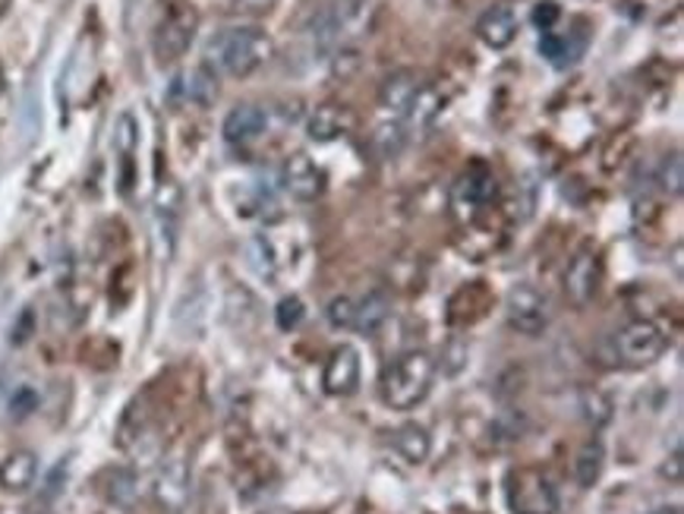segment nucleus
I'll list each match as a JSON object with an SVG mask.
<instances>
[{
  "mask_svg": "<svg viewBox=\"0 0 684 514\" xmlns=\"http://www.w3.org/2000/svg\"><path fill=\"white\" fill-rule=\"evenodd\" d=\"M275 57V39L262 25H236L218 32L209 45V67L246 79Z\"/></svg>",
  "mask_w": 684,
  "mask_h": 514,
  "instance_id": "f257e3e1",
  "label": "nucleus"
},
{
  "mask_svg": "<svg viewBox=\"0 0 684 514\" xmlns=\"http://www.w3.org/2000/svg\"><path fill=\"white\" fill-rule=\"evenodd\" d=\"M432 379L435 360L426 351H407L382 375V397L391 411H413L429 395Z\"/></svg>",
  "mask_w": 684,
  "mask_h": 514,
  "instance_id": "f03ea898",
  "label": "nucleus"
},
{
  "mask_svg": "<svg viewBox=\"0 0 684 514\" xmlns=\"http://www.w3.org/2000/svg\"><path fill=\"white\" fill-rule=\"evenodd\" d=\"M505 492H508V505L515 514H562L559 490L552 486V480L543 470H511L505 480Z\"/></svg>",
  "mask_w": 684,
  "mask_h": 514,
  "instance_id": "7ed1b4c3",
  "label": "nucleus"
},
{
  "mask_svg": "<svg viewBox=\"0 0 684 514\" xmlns=\"http://www.w3.org/2000/svg\"><path fill=\"white\" fill-rule=\"evenodd\" d=\"M196 29H199V17H196L192 3H187V0L167 3V10L162 13L158 25H155V39H152L155 57L162 64L180 61L189 51V45H192V39H196Z\"/></svg>",
  "mask_w": 684,
  "mask_h": 514,
  "instance_id": "20e7f679",
  "label": "nucleus"
},
{
  "mask_svg": "<svg viewBox=\"0 0 684 514\" xmlns=\"http://www.w3.org/2000/svg\"><path fill=\"white\" fill-rule=\"evenodd\" d=\"M496 193H498L496 174H493L486 164L479 162L471 164L467 171L457 174V181H454V187H451V211H454V218L464 221V225L476 221L483 211L493 206Z\"/></svg>",
  "mask_w": 684,
  "mask_h": 514,
  "instance_id": "39448f33",
  "label": "nucleus"
},
{
  "mask_svg": "<svg viewBox=\"0 0 684 514\" xmlns=\"http://www.w3.org/2000/svg\"><path fill=\"white\" fill-rule=\"evenodd\" d=\"M665 351V331L653 319H635L615 335V357L621 367L643 370Z\"/></svg>",
  "mask_w": 684,
  "mask_h": 514,
  "instance_id": "423d86ee",
  "label": "nucleus"
},
{
  "mask_svg": "<svg viewBox=\"0 0 684 514\" xmlns=\"http://www.w3.org/2000/svg\"><path fill=\"white\" fill-rule=\"evenodd\" d=\"M192 495V468L187 455L174 451L162 461V468L152 480V502L162 514H184Z\"/></svg>",
  "mask_w": 684,
  "mask_h": 514,
  "instance_id": "0eeeda50",
  "label": "nucleus"
},
{
  "mask_svg": "<svg viewBox=\"0 0 684 514\" xmlns=\"http://www.w3.org/2000/svg\"><path fill=\"white\" fill-rule=\"evenodd\" d=\"M505 313H508V326L520 331V335H527V338H540L545 328H549V322H552L549 300H545V294H540L533 284L511 287Z\"/></svg>",
  "mask_w": 684,
  "mask_h": 514,
  "instance_id": "6e6552de",
  "label": "nucleus"
},
{
  "mask_svg": "<svg viewBox=\"0 0 684 514\" xmlns=\"http://www.w3.org/2000/svg\"><path fill=\"white\" fill-rule=\"evenodd\" d=\"M599 284H603V259H599V253L593 247H581L567 262L565 278H562L567 304L574 306V309L591 306Z\"/></svg>",
  "mask_w": 684,
  "mask_h": 514,
  "instance_id": "1a4fd4ad",
  "label": "nucleus"
},
{
  "mask_svg": "<svg viewBox=\"0 0 684 514\" xmlns=\"http://www.w3.org/2000/svg\"><path fill=\"white\" fill-rule=\"evenodd\" d=\"M282 184L297 203H316L326 193V171L307 152H294L282 167Z\"/></svg>",
  "mask_w": 684,
  "mask_h": 514,
  "instance_id": "9d476101",
  "label": "nucleus"
},
{
  "mask_svg": "<svg viewBox=\"0 0 684 514\" xmlns=\"http://www.w3.org/2000/svg\"><path fill=\"white\" fill-rule=\"evenodd\" d=\"M423 86L426 83L413 70H395L391 76H385V83H382V89H378V105H382V111L407 120L410 108L417 105V98L423 92Z\"/></svg>",
  "mask_w": 684,
  "mask_h": 514,
  "instance_id": "9b49d317",
  "label": "nucleus"
},
{
  "mask_svg": "<svg viewBox=\"0 0 684 514\" xmlns=\"http://www.w3.org/2000/svg\"><path fill=\"white\" fill-rule=\"evenodd\" d=\"M322 389L334 397L354 395L360 389V353L351 345L334 348L322 370Z\"/></svg>",
  "mask_w": 684,
  "mask_h": 514,
  "instance_id": "f8f14e48",
  "label": "nucleus"
},
{
  "mask_svg": "<svg viewBox=\"0 0 684 514\" xmlns=\"http://www.w3.org/2000/svg\"><path fill=\"white\" fill-rule=\"evenodd\" d=\"M476 39L493 51H501L508 47L515 39H518V17L511 7L498 3V7H489L479 20H476Z\"/></svg>",
  "mask_w": 684,
  "mask_h": 514,
  "instance_id": "ddd939ff",
  "label": "nucleus"
},
{
  "mask_svg": "<svg viewBox=\"0 0 684 514\" xmlns=\"http://www.w3.org/2000/svg\"><path fill=\"white\" fill-rule=\"evenodd\" d=\"M307 130L312 142L341 140V136H347V133L354 130V111H351L347 105H334V101H329V105H322V108L312 111Z\"/></svg>",
  "mask_w": 684,
  "mask_h": 514,
  "instance_id": "4468645a",
  "label": "nucleus"
},
{
  "mask_svg": "<svg viewBox=\"0 0 684 514\" xmlns=\"http://www.w3.org/2000/svg\"><path fill=\"white\" fill-rule=\"evenodd\" d=\"M35 477H38L35 451L20 448V451L7 455V461L0 464V490L10 492V495H23L35 486Z\"/></svg>",
  "mask_w": 684,
  "mask_h": 514,
  "instance_id": "2eb2a0df",
  "label": "nucleus"
},
{
  "mask_svg": "<svg viewBox=\"0 0 684 514\" xmlns=\"http://www.w3.org/2000/svg\"><path fill=\"white\" fill-rule=\"evenodd\" d=\"M265 127H268V118H265L260 105H236L234 111L224 118L221 133L231 145H246V142L260 140Z\"/></svg>",
  "mask_w": 684,
  "mask_h": 514,
  "instance_id": "dca6fc26",
  "label": "nucleus"
},
{
  "mask_svg": "<svg viewBox=\"0 0 684 514\" xmlns=\"http://www.w3.org/2000/svg\"><path fill=\"white\" fill-rule=\"evenodd\" d=\"M177 218H180V189L167 181V184H162L158 193H155V225H158V234L165 240V256L174 253Z\"/></svg>",
  "mask_w": 684,
  "mask_h": 514,
  "instance_id": "f3484780",
  "label": "nucleus"
},
{
  "mask_svg": "<svg viewBox=\"0 0 684 514\" xmlns=\"http://www.w3.org/2000/svg\"><path fill=\"white\" fill-rule=\"evenodd\" d=\"M391 442H395V451L401 455L410 468H420V464H426V458H429V451H432L429 429L420 426V423H404V426H398V429H395V436H391Z\"/></svg>",
  "mask_w": 684,
  "mask_h": 514,
  "instance_id": "a211bd4d",
  "label": "nucleus"
},
{
  "mask_svg": "<svg viewBox=\"0 0 684 514\" xmlns=\"http://www.w3.org/2000/svg\"><path fill=\"white\" fill-rule=\"evenodd\" d=\"M177 83H180L184 98L192 101V105H199V108H212L214 98H218V73H214L209 64L189 70L187 76H180Z\"/></svg>",
  "mask_w": 684,
  "mask_h": 514,
  "instance_id": "6ab92c4d",
  "label": "nucleus"
},
{
  "mask_svg": "<svg viewBox=\"0 0 684 514\" xmlns=\"http://www.w3.org/2000/svg\"><path fill=\"white\" fill-rule=\"evenodd\" d=\"M104 492H108V502L123 508V512L136 508L142 492L140 473L133 468H114L108 473V486H104Z\"/></svg>",
  "mask_w": 684,
  "mask_h": 514,
  "instance_id": "aec40b11",
  "label": "nucleus"
},
{
  "mask_svg": "<svg viewBox=\"0 0 684 514\" xmlns=\"http://www.w3.org/2000/svg\"><path fill=\"white\" fill-rule=\"evenodd\" d=\"M388 297L385 291H369L366 297L356 300V316H354V331H363V335H376L378 328L385 326L388 319Z\"/></svg>",
  "mask_w": 684,
  "mask_h": 514,
  "instance_id": "412c9836",
  "label": "nucleus"
},
{
  "mask_svg": "<svg viewBox=\"0 0 684 514\" xmlns=\"http://www.w3.org/2000/svg\"><path fill=\"white\" fill-rule=\"evenodd\" d=\"M603 468H606V448L599 439H591L584 442V448L577 451V464H574V477L581 483V490H593L603 477Z\"/></svg>",
  "mask_w": 684,
  "mask_h": 514,
  "instance_id": "4be33fe9",
  "label": "nucleus"
},
{
  "mask_svg": "<svg viewBox=\"0 0 684 514\" xmlns=\"http://www.w3.org/2000/svg\"><path fill=\"white\" fill-rule=\"evenodd\" d=\"M540 51H543V57H549L555 67H567V64H574V61L581 57L584 45H574V42H571V35L543 32V39H540Z\"/></svg>",
  "mask_w": 684,
  "mask_h": 514,
  "instance_id": "5701e85b",
  "label": "nucleus"
},
{
  "mask_svg": "<svg viewBox=\"0 0 684 514\" xmlns=\"http://www.w3.org/2000/svg\"><path fill=\"white\" fill-rule=\"evenodd\" d=\"M250 262H253V269L260 272V278L265 281H275V272H278V265H275V253H272V247H268V240L265 237H256L253 243H250Z\"/></svg>",
  "mask_w": 684,
  "mask_h": 514,
  "instance_id": "b1692460",
  "label": "nucleus"
},
{
  "mask_svg": "<svg viewBox=\"0 0 684 514\" xmlns=\"http://www.w3.org/2000/svg\"><path fill=\"white\" fill-rule=\"evenodd\" d=\"M682 184H684L682 155L672 152V155H665V162L660 164V189L662 193H669V196H679V193H682Z\"/></svg>",
  "mask_w": 684,
  "mask_h": 514,
  "instance_id": "393cba45",
  "label": "nucleus"
},
{
  "mask_svg": "<svg viewBox=\"0 0 684 514\" xmlns=\"http://www.w3.org/2000/svg\"><path fill=\"white\" fill-rule=\"evenodd\" d=\"M7 407H10V417H13V420H25L32 411H38V392H35L32 385H20V389L10 395V404H7Z\"/></svg>",
  "mask_w": 684,
  "mask_h": 514,
  "instance_id": "a878e982",
  "label": "nucleus"
},
{
  "mask_svg": "<svg viewBox=\"0 0 684 514\" xmlns=\"http://www.w3.org/2000/svg\"><path fill=\"white\" fill-rule=\"evenodd\" d=\"M136 140H140V136H136V118H133V114H120L118 127H114V145H118V152L123 158L133 155Z\"/></svg>",
  "mask_w": 684,
  "mask_h": 514,
  "instance_id": "bb28decb",
  "label": "nucleus"
},
{
  "mask_svg": "<svg viewBox=\"0 0 684 514\" xmlns=\"http://www.w3.org/2000/svg\"><path fill=\"white\" fill-rule=\"evenodd\" d=\"M275 322L282 331H294L304 322V300L300 297H284L278 309H275Z\"/></svg>",
  "mask_w": 684,
  "mask_h": 514,
  "instance_id": "cd10ccee",
  "label": "nucleus"
},
{
  "mask_svg": "<svg viewBox=\"0 0 684 514\" xmlns=\"http://www.w3.org/2000/svg\"><path fill=\"white\" fill-rule=\"evenodd\" d=\"M329 322L334 328H354V316H356V300L354 297H334L326 309Z\"/></svg>",
  "mask_w": 684,
  "mask_h": 514,
  "instance_id": "c85d7f7f",
  "label": "nucleus"
},
{
  "mask_svg": "<svg viewBox=\"0 0 684 514\" xmlns=\"http://www.w3.org/2000/svg\"><path fill=\"white\" fill-rule=\"evenodd\" d=\"M467 357H471V348H467V341H461V338H451L449 348L442 353V370L449 375H457L464 367H467Z\"/></svg>",
  "mask_w": 684,
  "mask_h": 514,
  "instance_id": "c756f323",
  "label": "nucleus"
},
{
  "mask_svg": "<svg viewBox=\"0 0 684 514\" xmlns=\"http://www.w3.org/2000/svg\"><path fill=\"white\" fill-rule=\"evenodd\" d=\"M401 142H404L401 123H388V127H378L376 145H378V149H382V155H385V158H391V155H398V149H401Z\"/></svg>",
  "mask_w": 684,
  "mask_h": 514,
  "instance_id": "7c9ffc66",
  "label": "nucleus"
},
{
  "mask_svg": "<svg viewBox=\"0 0 684 514\" xmlns=\"http://www.w3.org/2000/svg\"><path fill=\"white\" fill-rule=\"evenodd\" d=\"M584 417H587L593 426H603V423L613 417V404H609L603 395L593 392V395L584 397Z\"/></svg>",
  "mask_w": 684,
  "mask_h": 514,
  "instance_id": "2f4dec72",
  "label": "nucleus"
},
{
  "mask_svg": "<svg viewBox=\"0 0 684 514\" xmlns=\"http://www.w3.org/2000/svg\"><path fill=\"white\" fill-rule=\"evenodd\" d=\"M559 17H562V10H559V3H555V0H540V3H537V10H533V23L540 25L543 32H552V25H555Z\"/></svg>",
  "mask_w": 684,
  "mask_h": 514,
  "instance_id": "473e14b6",
  "label": "nucleus"
},
{
  "mask_svg": "<svg viewBox=\"0 0 684 514\" xmlns=\"http://www.w3.org/2000/svg\"><path fill=\"white\" fill-rule=\"evenodd\" d=\"M682 458H684L682 445H679V448H675V451H672V455L665 458V464H662V468H660L662 480H669V483H675V486L682 483V473H684V461H682Z\"/></svg>",
  "mask_w": 684,
  "mask_h": 514,
  "instance_id": "72a5a7b5",
  "label": "nucleus"
},
{
  "mask_svg": "<svg viewBox=\"0 0 684 514\" xmlns=\"http://www.w3.org/2000/svg\"><path fill=\"white\" fill-rule=\"evenodd\" d=\"M278 0H234L236 13H246V17H262L275 7Z\"/></svg>",
  "mask_w": 684,
  "mask_h": 514,
  "instance_id": "f704fd0d",
  "label": "nucleus"
},
{
  "mask_svg": "<svg viewBox=\"0 0 684 514\" xmlns=\"http://www.w3.org/2000/svg\"><path fill=\"white\" fill-rule=\"evenodd\" d=\"M650 514H682V508L679 505H660V508H653Z\"/></svg>",
  "mask_w": 684,
  "mask_h": 514,
  "instance_id": "c9c22d12",
  "label": "nucleus"
},
{
  "mask_svg": "<svg viewBox=\"0 0 684 514\" xmlns=\"http://www.w3.org/2000/svg\"><path fill=\"white\" fill-rule=\"evenodd\" d=\"M7 7H10V0H0V17L7 13Z\"/></svg>",
  "mask_w": 684,
  "mask_h": 514,
  "instance_id": "e433bc0d",
  "label": "nucleus"
},
{
  "mask_svg": "<svg viewBox=\"0 0 684 514\" xmlns=\"http://www.w3.org/2000/svg\"><path fill=\"white\" fill-rule=\"evenodd\" d=\"M268 514H300V512H268Z\"/></svg>",
  "mask_w": 684,
  "mask_h": 514,
  "instance_id": "4c0bfd02",
  "label": "nucleus"
},
{
  "mask_svg": "<svg viewBox=\"0 0 684 514\" xmlns=\"http://www.w3.org/2000/svg\"><path fill=\"white\" fill-rule=\"evenodd\" d=\"M0 92H3V73H0Z\"/></svg>",
  "mask_w": 684,
  "mask_h": 514,
  "instance_id": "58836bf2",
  "label": "nucleus"
},
{
  "mask_svg": "<svg viewBox=\"0 0 684 514\" xmlns=\"http://www.w3.org/2000/svg\"><path fill=\"white\" fill-rule=\"evenodd\" d=\"M347 3H356V0H347Z\"/></svg>",
  "mask_w": 684,
  "mask_h": 514,
  "instance_id": "ea45409f",
  "label": "nucleus"
}]
</instances>
